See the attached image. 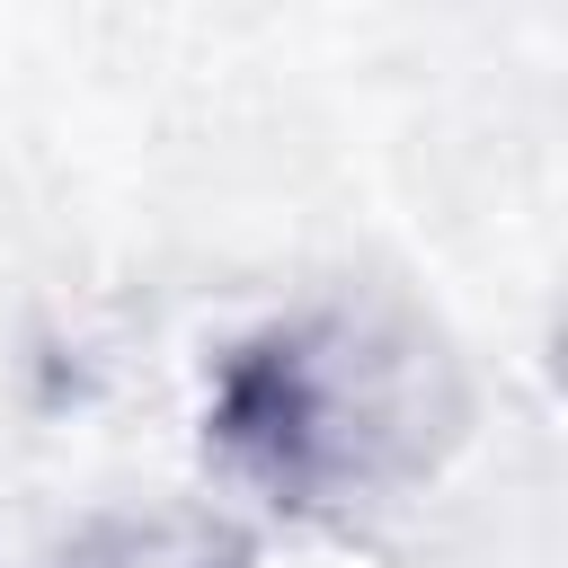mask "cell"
<instances>
[{
    "mask_svg": "<svg viewBox=\"0 0 568 568\" xmlns=\"http://www.w3.org/2000/svg\"><path fill=\"white\" fill-rule=\"evenodd\" d=\"M222 435L284 488H346L408 435V355L364 328H293L231 373Z\"/></svg>",
    "mask_w": 568,
    "mask_h": 568,
    "instance_id": "cell-1",
    "label": "cell"
}]
</instances>
